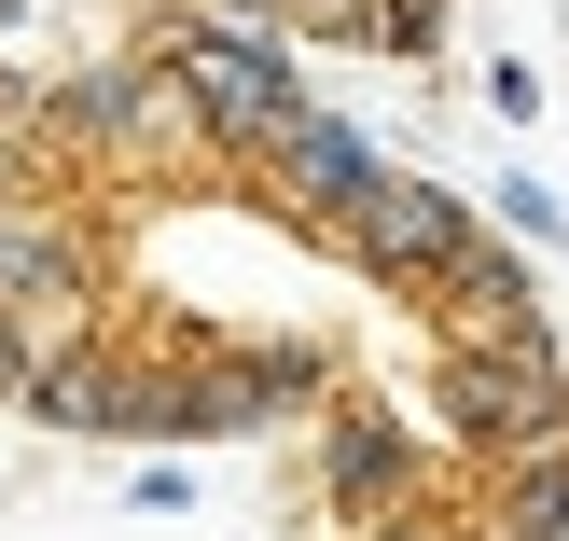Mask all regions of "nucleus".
<instances>
[{"label":"nucleus","mask_w":569,"mask_h":541,"mask_svg":"<svg viewBox=\"0 0 569 541\" xmlns=\"http://www.w3.org/2000/svg\"><path fill=\"white\" fill-rule=\"evenodd\" d=\"M153 56L181 70V98H194V126H209L222 167H250V153L306 111V70H292V42H278L264 14H209V0H194V14H167Z\"/></svg>","instance_id":"obj_1"},{"label":"nucleus","mask_w":569,"mask_h":541,"mask_svg":"<svg viewBox=\"0 0 569 541\" xmlns=\"http://www.w3.org/2000/svg\"><path fill=\"white\" fill-rule=\"evenodd\" d=\"M42 153H70V167H153V153H209V126H194V98H181L167 56H98V70L42 83Z\"/></svg>","instance_id":"obj_2"},{"label":"nucleus","mask_w":569,"mask_h":541,"mask_svg":"<svg viewBox=\"0 0 569 541\" xmlns=\"http://www.w3.org/2000/svg\"><path fill=\"white\" fill-rule=\"evenodd\" d=\"M445 431L472 444V459H515V444H569V361L542 320L515 333H445V375H431Z\"/></svg>","instance_id":"obj_3"},{"label":"nucleus","mask_w":569,"mask_h":541,"mask_svg":"<svg viewBox=\"0 0 569 541\" xmlns=\"http://www.w3.org/2000/svg\"><path fill=\"white\" fill-rule=\"evenodd\" d=\"M333 250H348L376 292H445V278L487 250V222H472L445 181H417V167H376V194L348 209V237H333Z\"/></svg>","instance_id":"obj_4"},{"label":"nucleus","mask_w":569,"mask_h":541,"mask_svg":"<svg viewBox=\"0 0 569 541\" xmlns=\"http://www.w3.org/2000/svg\"><path fill=\"white\" fill-rule=\"evenodd\" d=\"M320 403V348H237V333H181V444H250L278 417Z\"/></svg>","instance_id":"obj_5"},{"label":"nucleus","mask_w":569,"mask_h":541,"mask_svg":"<svg viewBox=\"0 0 569 541\" xmlns=\"http://www.w3.org/2000/svg\"><path fill=\"white\" fill-rule=\"evenodd\" d=\"M417 431L389 403H320V444H306V514H320V541L376 528V514H417Z\"/></svg>","instance_id":"obj_6"},{"label":"nucleus","mask_w":569,"mask_h":541,"mask_svg":"<svg viewBox=\"0 0 569 541\" xmlns=\"http://www.w3.org/2000/svg\"><path fill=\"white\" fill-rule=\"evenodd\" d=\"M250 167H264V181H278V209H292V222H320V237H348V209H361V194H376V139H361V126H333V111L320 98H306L292 111V126H278L264 139V153H250Z\"/></svg>","instance_id":"obj_7"},{"label":"nucleus","mask_w":569,"mask_h":541,"mask_svg":"<svg viewBox=\"0 0 569 541\" xmlns=\"http://www.w3.org/2000/svg\"><path fill=\"white\" fill-rule=\"evenodd\" d=\"M472 541H569V444H515V459H487Z\"/></svg>","instance_id":"obj_8"},{"label":"nucleus","mask_w":569,"mask_h":541,"mask_svg":"<svg viewBox=\"0 0 569 541\" xmlns=\"http://www.w3.org/2000/svg\"><path fill=\"white\" fill-rule=\"evenodd\" d=\"M500 222H515V237H542V250L569 237V209H556L542 181H528V167H500Z\"/></svg>","instance_id":"obj_9"},{"label":"nucleus","mask_w":569,"mask_h":541,"mask_svg":"<svg viewBox=\"0 0 569 541\" xmlns=\"http://www.w3.org/2000/svg\"><path fill=\"white\" fill-rule=\"evenodd\" d=\"M348 541H472V514H431V500H417V514H376V528H348Z\"/></svg>","instance_id":"obj_10"},{"label":"nucleus","mask_w":569,"mask_h":541,"mask_svg":"<svg viewBox=\"0 0 569 541\" xmlns=\"http://www.w3.org/2000/svg\"><path fill=\"white\" fill-rule=\"evenodd\" d=\"M487 111H500V126H528V111H542V70H515V56H500V70H487Z\"/></svg>","instance_id":"obj_11"},{"label":"nucleus","mask_w":569,"mask_h":541,"mask_svg":"<svg viewBox=\"0 0 569 541\" xmlns=\"http://www.w3.org/2000/svg\"><path fill=\"white\" fill-rule=\"evenodd\" d=\"M431 28H445V0H389V28H376V42H403V56H417Z\"/></svg>","instance_id":"obj_12"}]
</instances>
